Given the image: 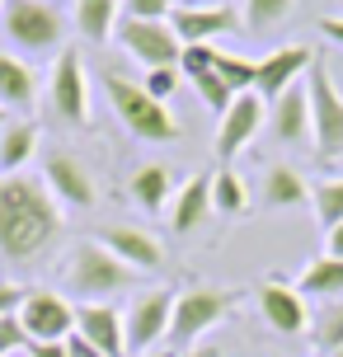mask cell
I'll list each match as a JSON object with an SVG mask.
<instances>
[{"instance_id":"cell-1","label":"cell","mask_w":343,"mask_h":357,"mask_svg":"<svg viewBox=\"0 0 343 357\" xmlns=\"http://www.w3.org/2000/svg\"><path fill=\"white\" fill-rule=\"evenodd\" d=\"M66 231V212L52 202L43 178L0 174V259L38 264Z\"/></svg>"},{"instance_id":"cell-2","label":"cell","mask_w":343,"mask_h":357,"mask_svg":"<svg viewBox=\"0 0 343 357\" xmlns=\"http://www.w3.org/2000/svg\"><path fill=\"white\" fill-rule=\"evenodd\" d=\"M104 89H109L113 113L123 118V127L137 137V142L165 146V142H174V137H179V118H174V113H169L160 99H151V94H146L137 80H127V75L109 71V75H104Z\"/></svg>"},{"instance_id":"cell-3","label":"cell","mask_w":343,"mask_h":357,"mask_svg":"<svg viewBox=\"0 0 343 357\" xmlns=\"http://www.w3.org/2000/svg\"><path fill=\"white\" fill-rule=\"evenodd\" d=\"M235 305H240V291H231V287H188V291L174 296V320H169V339L165 343H174L179 353L198 348L202 334L217 329Z\"/></svg>"},{"instance_id":"cell-4","label":"cell","mask_w":343,"mask_h":357,"mask_svg":"<svg viewBox=\"0 0 343 357\" xmlns=\"http://www.w3.org/2000/svg\"><path fill=\"white\" fill-rule=\"evenodd\" d=\"M66 282L85 301H109V296H118V291H127L137 282V273L123 259H113L99 240H80L71 250V264H66Z\"/></svg>"},{"instance_id":"cell-5","label":"cell","mask_w":343,"mask_h":357,"mask_svg":"<svg viewBox=\"0 0 343 357\" xmlns=\"http://www.w3.org/2000/svg\"><path fill=\"white\" fill-rule=\"evenodd\" d=\"M310 146H315V160L320 165H334L343 160V94L334 85V71L315 56L310 66Z\"/></svg>"},{"instance_id":"cell-6","label":"cell","mask_w":343,"mask_h":357,"mask_svg":"<svg viewBox=\"0 0 343 357\" xmlns=\"http://www.w3.org/2000/svg\"><path fill=\"white\" fill-rule=\"evenodd\" d=\"M0 24H5V38L24 52H61L66 15L47 0H5Z\"/></svg>"},{"instance_id":"cell-7","label":"cell","mask_w":343,"mask_h":357,"mask_svg":"<svg viewBox=\"0 0 343 357\" xmlns=\"http://www.w3.org/2000/svg\"><path fill=\"white\" fill-rule=\"evenodd\" d=\"M47 104L61 123L85 127L90 123V80H85V61L75 47H61L52 61V75H47Z\"/></svg>"},{"instance_id":"cell-8","label":"cell","mask_w":343,"mask_h":357,"mask_svg":"<svg viewBox=\"0 0 343 357\" xmlns=\"http://www.w3.org/2000/svg\"><path fill=\"white\" fill-rule=\"evenodd\" d=\"M113 38H118V47H123L127 56L142 61L146 71H155V66H179L183 43L174 38L169 19H118Z\"/></svg>"},{"instance_id":"cell-9","label":"cell","mask_w":343,"mask_h":357,"mask_svg":"<svg viewBox=\"0 0 343 357\" xmlns=\"http://www.w3.org/2000/svg\"><path fill=\"white\" fill-rule=\"evenodd\" d=\"M169 320H174V291H142L137 301L127 305L123 329H127V353H155L165 339H169Z\"/></svg>"},{"instance_id":"cell-10","label":"cell","mask_w":343,"mask_h":357,"mask_svg":"<svg viewBox=\"0 0 343 357\" xmlns=\"http://www.w3.org/2000/svg\"><path fill=\"white\" fill-rule=\"evenodd\" d=\"M43 188L52 193V202L61 212H90L94 197H99L90 169L75 160L71 151H47V160H43Z\"/></svg>"},{"instance_id":"cell-11","label":"cell","mask_w":343,"mask_h":357,"mask_svg":"<svg viewBox=\"0 0 343 357\" xmlns=\"http://www.w3.org/2000/svg\"><path fill=\"white\" fill-rule=\"evenodd\" d=\"M19 324L33 343H66L75 334V305L56 291H29L19 305Z\"/></svg>"},{"instance_id":"cell-12","label":"cell","mask_w":343,"mask_h":357,"mask_svg":"<svg viewBox=\"0 0 343 357\" xmlns=\"http://www.w3.org/2000/svg\"><path fill=\"white\" fill-rule=\"evenodd\" d=\"M315 66V52L306 43H287V47H273L268 56H259V75H254V94L273 104L277 94H287L291 85H301V75Z\"/></svg>"},{"instance_id":"cell-13","label":"cell","mask_w":343,"mask_h":357,"mask_svg":"<svg viewBox=\"0 0 343 357\" xmlns=\"http://www.w3.org/2000/svg\"><path fill=\"white\" fill-rule=\"evenodd\" d=\"M268 123V104L259 99V94H235V104L221 113V127H217V160L231 165L245 146L254 142V132Z\"/></svg>"},{"instance_id":"cell-14","label":"cell","mask_w":343,"mask_h":357,"mask_svg":"<svg viewBox=\"0 0 343 357\" xmlns=\"http://www.w3.org/2000/svg\"><path fill=\"white\" fill-rule=\"evenodd\" d=\"M169 29H174V38H179L183 47H193V43H217V38L235 33L240 15H235L231 5H174Z\"/></svg>"},{"instance_id":"cell-15","label":"cell","mask_w":343,"mask_h":357,"mask_svg":"<svg viewBox=\"0 0 343 357\" xmlns=\"http://www.w3.org/2000/svg\"><path fill=\"white\" fill-rule=\"evenodd\" d=\"M259 310H264V320H268L277 334H287V339H296V334L310 329L306 296L291 282H282V278H264V282H259Z\"/></svg>"},{"instance_id":"cell-16","label":"cell","mask_w":343,"mask_h":357,"mask_svg":"<svg viewBox=\"0 0 343 357\" xmlns=\"http://www.w3.org/2000/svg\"><path fill=\"white\" fill-rule=\"evenodd\" d=\"M75 334H80L85 343H94L104 357H123L127 353L123 310H113L109 301H80L75 305Z\"/></svg>"},{"instance_id":"cell-17","label":"cell","mask_w":343,"mask_h":357,"mask_svg":"<svg viewBox=\"0 0 343 357\" xmlns=\"http://www.w3.org/2000/svg\"><path fill=\"white\" fill-rule=\"evenodd\" d=\"M99 245L113 259H123L132 273H151V268L165 264V245L151 231H142V226H109V231L99 235Z\"/></svg>"},{"instance_id":"cell-18","label":"cell","mask_w":343,"mask_h":357,"mask_svg":"<svg viewBox=\"0 0 343 357\" xmlns=\"http://www.w3.org/2000/svg\"><path fill=\"white\" fill-rule=\"evenodd\" d=\"M268 123L282 146H310V89L291 85L287 94H277L268 108Z\"/></svg>"},{"instance_id":"cell-19","label":"cell","mask_w":343,"mask_h":357,"mask_svg":"<svg viewBox=\"0 0 343 357\" xmlns=\"http://www.w3.org/2000/svg\"><path fill=\"white\" fill-rule=\"evenodd\" d=\"M207 216H212V174H193L169 202V231L188 235V231H198Z\"/></svg>"},{"instance_id":"cell-20","label":"cell","mask_w":343,"mask_h":357,"mask_svg":"<svg viewBox=\"0 0 343 357\" xmlns=\"http://www.w3.org/2000/svg\"><path fill=\"white\" fill-rule=\"evenodd\" d=\"M38 104V75L29 61L0 52V108L5 113H33Z\"/></svg>"},{"instance_id":"cell-21","label":"cell","mask_w":343,"mask_h":357,"mask_svg":"<svg viewBox=\"0 0 343 357\" xmlns=\"http://www.w3.org/2000/svg\"><path fill=\"white\" fill-rule=\"evenodd\" d=\"M264 207H273V212L310 207V183L301 178V169H291V165H268V174H264Z\"/></svg>"},{"instance_id":"cell-22","label":"cell","mask_w":343,"mask_h":357,"mask_svg":"<svg viewBox=\"0 0 343 357\" xmlns=\"http://www.w3.org/2000/svg\"><path fill=\"white\" fill-rule=\"evenodd\" d=\"M132 197H137L142 212H169V202H174V174H169V165H142L132 174Z\"/></svg>"},{"instance_id":"cell-23","label":"cell","mask_w":343,"mask_h":357,"mask_svg":"<svg viewBox=\"0 0 343 357\" xmlns=\"http://www.w3.org/2000/svg\"><path fill=\"white\" fill-rule=\"evenodd\" d=\"M33 155H38V123L10 118L5 132H0V169H5V174H19Z\"/></svg>"},{"instance_id":"cell-24","label":"cell","mask_w":343,"mask_h":357,"mask_svg":"<svg viewBox=\"0 0 343 357\" xmlns=\"http://www.w3.org/2000/svg\"><path fill=\"white\" fill-rule=\"evenodd\" d=\"M296 291L301 296H320V301H339L343 296V259H310L296 278Z\"/></svg>"},{"instance_id":"cell-25","label":"cell","mask_w":343,"mask_h":357,"mask_svg":"<svg viewBox=\"0 0 343 357\" xmlns=\"http://www.w3.org/2000/svg\"><path fill=\"white\" fill-rule=\"evenodd\" d=\"M118 10H123V0H75V29H80V38H90V43L113 38Z\"/></svg>"},{"instance_id":"cell-26","label":"cell","mask_w":343,"mask_h":357,"mask_svg":"<svg viewBox=\"0 0 343 357\" xmlns=\"http://www.w3.org/2000/svg\"><path fill=\"white\" fill-rule=\"evenodd\" d=\"M212 212L221 216H245L250 212V188L235 169H217L212 174Z\"/></svg>"},{"instance_id":"cell-27","label":"cell","mask_w":343,"mask_h":357,"mask_svg":"<svg viewBox=\"0 0 343 357\" xmlns=\"http://www.w3.org/2000/svg\"><path fill=\"white\" fill-rule=\"evenodd\" d=\"M310 339L325 357H334L343 348V296L339 301H325L315 315H310Z\"/></svg>"},{"instance_id":"cell-28","label":"cell","mask_w":343,"mask_h":357,"mask_svg":"<svg viewBox=\"0 0 343 357\" xmlns=\"http://www.w3.org/2000/svg\"><path fill=\"white\" fill-rule=\"evenodd\" d=\"M212 71L235 89V94H250L254 89V75H259V56H240V52H221L217 47V61H212Z\"/></svg>"},{"instance_id":"cell-29","label":"cell","mask_w":343,"mask_h":357,"mask_svg":"<svg viewBox=\"0 0 343 357\" xmlns=\"http://www.w3.org/2000/svg\"><path fill=\"white\" fill-rule=\"evenodd\" d=\"M310 207L320 216V226H339L343 221V178H320L315 188H310Z\"/></svg>"},{"instance_id":"cell-30","label":"cell","mask_w":343,"mask_h":357,"mask_svg":"<svg viewBox=\"0 0 343 357\" xmlns=\"http://www.w3.org/2000/svg\"><path fill=\"white\" fill-rule=\"evenodd\" d=\"M291 5L296 0H245V29L250 33H273L291 15Z\"/></svg>"},{"instance_id":"cell-31","label":"cell","mask_w":343,"mask_h":357,"mask_svg":"<svg viewBox=\"0 0 343 357\" xmlns=\"http://www.w3.org/2000/svg\"><path fill=\"white\" fill-rule=\"evenodd\" d=\"M193 89H198V99L207 108H212V113H226V108L235 104V89L226 85V80H221L217 71H202V75H193Z\"/></svg>"},{"instance_id":"cell-32","label":"cell","mask_w":343,"mask_h":357,"mask_svg":"<svg viewBox=\"0 0 343 357\" xmlns=\"http://www.w3.org/2000/svg\"><path fill=\"white\" fill-rule=\"evenodd\" d=\"M29 348H33V339H29V329L19 324V310H15V315H0V357L29 353Z\"/></svg>"},{"instance_id":"cell-33","label":"cell","mask_w":343,"mask_h":357,"mask_svg":"<svg viewBox=\"0 0 343 357\" xmlns=\"http://www.w3.org/2000/svg\"><path fill=\"white\" fill-rule=\"evenodd\" d=\"M179 66H155V71H146V80H142V89L146 94H151V99H169V94H174V89H179Z\"/></svg>"},{"instance_id":"cell-34","label":"cell","mask_w":343,"mask_h":357,"mask_svg":"<svg viewBox=\"0 0 343 357\" xmlns=\"http://www.w3.org/2000/svg\"><path fill=\"white\" fill-rule=\"evenodd\" d=\"M212 61H217V47H212V43H193V47H183V52H179V71L193 80V75L212 71Z\"/></svg>"},{"instance_id":"cell-35","label":"cell","mask_w":343,"mask_h":357,"mask_svg":"<svg viewBox=\"0 0 343 357\" xmlns=\"http://www.w3.org/2000/svg\"><path fill=\"white\" fill-rule=\"evenodd\" d=\"M174 0H123V19H169Z\"/></svg>"},{"instance_id":"cell-36","label":"cell","mask_w":343,"mask_h":357,"mask_svg":"<svg viewBox=\"0 0 343 357\" xmlns=\"http://www.w3.org/2000/svg\"><path fill=\"white\" fill-rule=\"evenodd\" d=\"M24 287H15V282H0V315H15L19 305H24Z\"/></svg>"},{"instance_id":"cell-37","label":"cell","mask_w":343,"mask_h":357,"mask_svg":"<svg viewBox=\"0 0 343 357\" xmlns=\"http://www.w3.org/2000/svg\"><path fill=\"white\" fill-rule=\"evenodd\" d=\"M66 357H104V353H99L94 343H85L80 334H71V339H66Z\"/></svg>"},{"instance_id":"cell-38","label":"cell","mask_w":343,"mask_h":357,"mask_svg":"<svg viewBox=\"0 0 343 357\" xmlns=\"http://www.w3.org/2000/svg\"><path fill=\"white\" fill-rule=\"evenodd\" d=\"M325 254H329V259H343V221L325 231Z\"/></svg>"},{"instance_id":"cell-39","label":"cell","mask_w":343,"mask_h":357,"mask_svg":"<svg viewBox=\"0 0 343 357\" xmlns=\"http://www.w3.org/2000/svg\"><path fill=\"white\" fill-rule=\"evenodd\" d=\"M29 357H66V343H33Z\"/></svg>"},{"instance_id":"cell-40","label":"cell","mask_w":343,"mask_h":357,"mask_svg":"<svg viewBox=\"0 0 343 357\" xmlns=\"http://www.w3.org/2000/svg\"><path fill=\"white\" fill-rule=\"evenodd\" d=\"M320 33H325L329 43H339V47H343V19H320Z\"/></svg>"},{"instance_id":"cell-41","label":"cell","mask_w":343,"mask_h":357,"mask_svg":"<svg viewBox=\"0 0 343 357\" xmlns=\"http://www.w3.org/2000/svg\"><path fill=\"white\" fill-rule=\"evenodd\" d=\"M179 357H221V348H207V343H198V348H188V353Z\"/></svg>"},{"instance_id":"cell-42","label":"cell","mask_w":343,"mask_h":357,"mask_svg":"<svg viewBox=\"0 0 343 357\" xmlns=\"http://www.w3.org/2000/svg\"><path fill=\"white\" fill-rule=\"evenodd\" d=\"M142 357H179V353H169V348H155V353H142Z\"/></svg>"},{"instance_id":"cell-43","label":"cell","mask_w":343,"mask_h":357,"mask_svg":"<svg viewBox=\"0 0 343 357\" xmlns=\"http://www.w3.org/2000/svg\"><path fill=\"white\" fill-rule=\"evenodd\" d=\"M183 5H221V0H183Z\"/></svg>"},{"instance_id":"cell-44","label":"cell","mask_w":343,"mask_h":357,"mask_svg":"<svg viewBox=\"0 0 343 357\" xmlns=\"http://www.w3.org/2000/svg\"><path fill=\"white\" fill-rule=\"evenodd\" d=\"M5 123H10V113H5V108H0V132H5Z\"/></svg>"},{"instance_id":"cell-45","label":"cell","mask_w":343,"mask_h":357,"mask_svg":"<svg viewBox=\"0 0 343 357\" xmlns=\"http://www.w3.org/2000/svg\"><path fill=\"white\" fill-rule=\"evenodd\" d=\"M334 357H343V348H339V353H334Z\"/></svg>"},{"instance_id":"cell-46","label":"cell","mask_w":343,"mask_h":357,"mask_svg":"<svg viewBox=\"0 0 343 357\" xmlns=\"http://www.w3.org/2000/svg\"><path fill=\"white\" fill-rule=\"evenodd\" d=\"M0 10H5V0H0Z\"/></svg>"},{"instance_id":"cell-47","label":"cell","mask_w":343,"mask_h":357,"mask_svg":"<svg viewBox=\"0 0 343 357\" xmlns=\"http://www.w3.org/2000/svg\"><path fill=\"white\" fill-rule=\"evenodd\" d=\"M47 5H52V0H47Z\"/></svg>"}]
</instances>
